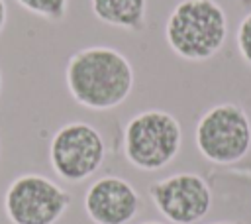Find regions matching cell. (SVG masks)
Wrapping results in <instances>:
<instances>
[{"instance_id":"6da1fadb","label":"cell","mask_w":251,"mask_h":224,"mask_svg":"<svg viewBox=\"0 0 251 224\" xmlns=\"http://www.w3.org/2000/svg\"><path fill=\"white\" fill-rule=\"evenodd\" d=\"M65 84L78 106L106 112L127 100L135 84V73L122 51L108 45H88L69 57Z\"/></svg>"},{"instance_id":"7a4b0ae2","label":"cell","mask_w":251,"mask_h":224,"mask_svg":"<svg viewBox=\"0 0 251 224\" xmlns=\"http://www.w3.org/2000/svg\"><path fill=\"white\" fill-rule=\"evenodd\" d=\"M227 31V14L216 0H180L165 22L169 49L192 63L216 57L226 45Z\"/></svg>"},{"instance_id":"3957f363","label":"cell","mask_w":251,"mask_h":224,"mask_svg":"<svg viewBox=\"0 0 251 224\" xmlns=\"http://www.w3.org/2000/svg\"><path fill=\"white\" fill-rule=\"evenodd\" d=\"M124 157L139 171H159L175 161L182 147L180 122L167 110L137 112L124 126Z\"/></svg>"},{"instance_id":"277c9868","label":"cell","mask_w":251,"mask_h":224,"mask_svg":"<svg viewBox=\"0 0 251 224\" xmlns=\"http://www.w3.org/2000/svg\"><path fill=\"white\" fill-rule=\"evenodd\" d=\"M194 143L200 155L216 165H233L251 151V118L235 102L210 106L196 122Z\"/></svg>"},{"instance_id":"5b68a950","label":"cell","mask_w":251,"mask_h":224,"mask_svg":"<svg viewBox=\"0 0 251 224\" xmlns=\"http://www.w3.org/2000/svg\"><path fill=\"white\" fill-rule=\"evenodd\" d=\"M49 165L67 183L90 179L106 159V141L88 122H67L49 140Z\"/></svg>"},{"instance_id":"8992f818","label":"cell","mask_w":251,"mask_h":224,"mask_svg":"<svg viewBox=\"0 0 251 224\" xmlns=\"http://www.w3.org/2000/svg\"><path fill=\"white\" fill-rule=\"evenodd\" d=\"M71 202L67 189L39 173L18 175L4 193V212L10 224H57Z\"/></svg>"},{"instance_id":"52a82bcc","label":"cell","mask_w":251,"mask_h":224,"mask_svg":"<svg viewBox=\"0 0 251 224\" xmlns=\"http://www.w3.org/2000/svg\"><path fill=\"white\" fill-rule=\"evenodd\" d=\"M159 214L171 224H196L212 210L214 195L208 181L190 171L159 179L147 189Z\"/></svg>"},{"instance_id":"ba28073f","label":"cell","mask_w":251,"mask_h":224,"mask_svg":"<svg viewBox=\"0 0 251 224\" xmlns=\"http://www.w3.org/2000/svg\"><path fill=\"white\" fill-rule=\"evenodd\" d=\"M139 208V193L118 175L98 177L84 193V212L92 224H129Z\"/></svg>"},{"instance_id":"9c48e42d","label":"cell","mask_w":251,"mask_h":224,"mask_svg":"<svg viewBox=\"0 0 251 224\" xmlns=\"http://www.w3.org/2000/svg\"><path fill=\"white\" fill-rule=\"evenodd\" d=\"M92 14L106 26L141 31L147 20V0H90Z\"/></svg>"},{"instance_id":"30bf717a","label":"cell","mask_w":251,"mask_h":224,"mask_svg":"<svg viewBox=\"0 0 251 224\" xmlns=\"http://www.w3.org/2000/svg\"><path fill=\"white\" fill-rule=\"evenodd\" d=\"M25 12L49 22H61L67 16L69 0H16Z\"/></svg>"},{"instance_id":"8fae6325","label":"cell","mask_w":251,"mask_h":224,"mask_svg":"<svg viewBox=\"0 0 251 224\" xmlns=\"http://www.w3.org/2000/svg\"><path fill=\"white\" fill-rule=\"evenodd\" d=\"M235 41H237V51H239L243 63L251 67V12L245 14L243 20L239 22Z\"/></svg>"},{"instance_id":"7c38bea8","label":"cell","mask_w":251,"mask_h":224,"mask_svg":"<svg viewBox=\"0 0 251 224\" xmlns=\"http://www.w3.org/2000/svg\"><path fill=\"white\" fill-rule=\"evenodd\" d=\"M6 22H8V6H6V0H0V33L6 28Z\"/></svg>"},{"instance_id":"4fadbf2b","label":"cell","mask_w":251,"mask_h":224,"mask_svg":"<svg viewBox=\"0 0 251 224\" xmlns=\"http://www.w3.org/2000/svg\"><path fill=\"white\" fill-rule=\"evenodd\" d=\"M212 224H241L237 220H218V222H212Z\"/></svg>"},{"instance_id":"5bb4252c","label":"cell","mask_w":251,"mask_h":224,"mask_svg":"<svg viewBox=\"0 0 251 224\" xmlns=\"http://www.w3.org/2000/svg\"><path fill=\"white\" fill-rule=\"evenodd\" d=\"M141 224H165V222H157V220H145V222H141Z\"/></svg>"},{"instance_id":"9a60e30c","label":"cell","mask_w":251,"mask_h":224,"mask_svg":"<svg viewBox=\"0 0 251 224\" xmlns=\"http://www.w3.org/2000/svg\"><path fill=\"white\" fill-rule=\"evenodd\" d=\"M0 92H2V71H0Z\"/></svg>"},{"instance_id":"2e32d148","label":"cell","mask_w":251,"mask_h":224,"mask_svg":"<svg viewBox=\"0 0 251 224\" xmlns=\"http://www.w3.org/2000/svg\"><path fill=\"white\" fill-rule=\"evenodd\" d=\"M0 145H2V143H0Z\"/></svg>"}]
</instances>
